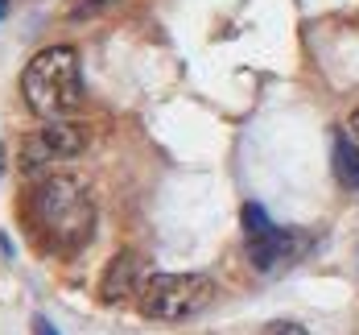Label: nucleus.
<instances>
[{
  "instance_id": "nucleus-3",
  "label": "nucleus",
  "mask_w": 359,
  "mask_h": 335,
  "mask_svg": "<svg viewBox=\"0 0 359 335\" xmlns=\"http://www.w3.org/2000/svg\"><path fill=\"white\" fill-rule=\"evenodd\" d=\"M211 298H215V282L207 273H153L144 277L137 294V310L157 323H182L203 315Z\"/></svg>"
},
{
  "instance_id": "nucleus-7",
  "label": "nucleus",
  "mask_w": 359,
  "mask_h": 335,
  "mask_svg": "<svg viewBox=\"0 0 359 335\" xmlns=\"http://www.w3.org/2000/svg\"><path fill=\"white\" fill-rule=\"evenodd\" d=\"M330 166H334V178L347 190H359V141L347 133H334L330 141Z\"/></svg>"
},
{
  "instance_id": "nucleus-9",
  "label": "nucleus",
  "mask_w": 359,
  "mask_h": 335,
  "mask_svg": "<svg viewBox=\"0 0 359 335\" xmlns=\"http://www.w3.org/2000/svg\"><path fill=\"white\" fill-rule=\"evenodd\" d=\"M260 335H310L302 323H293V319H273V323H264Z\"/></svg>"
},
{
  "instance_id": "nucleus-11",
  "label": "nucleus",
  "mask_w": 359,
  "mask_h": 335,
  "mask_svg": "<svg viewBox=\"0 0 359 335\" xmlns=\"http://www.w3.org/2000/svg\"><path fill=\"white\" fill-rule=\"evenodd\" d=\"M351 137L359 141V104H355V112H351Z\"/></svg>"
},
{
  "instance_id": "nucleus-5",
  "label": "nucleus",
  "mask_w": 359,
  "mask_h": 335,
  "mask_svg": "<svg viewBox=\"0 0 359 335\" xmlns=\"http://www.w3.org/2000/svg\"><path fill=\"white\" fill-rule=\"evenodd\" d=\"M87 149V133L71 124V120H46L37 133H29L21 141V170L25 174H37L54 162H71Z\"/></svg>"
},
{
  "instance_id": "nucleus-1",
  "label": "nucleus",
  "mask_w": 359,
  "mask_h": 335,
  "mask_svg": "<svg viewBox=\"0 0 359 335\" xmlns=\"http://www.w3.org/2000/svg\"><path fill=\"white\" fill-rule=\"evenodd\" d=\"M29 223L46 249L79 253L95 236V199L71 174H50L29 190Z\"/></svg>"
},
{
  "instance_id": "nucleus-4",
  "label": "nucleus",
  "mask_w": 359,
  "mask_h": 335,
  "mask_svg": "<svg viewBox=\"0 0 359 335\" xmlns=\"http://www.w3.org/2000/svg\"><path fill=\"white\" fill-rule=\"evenodd\" d=\"M240 220H244V236H248V261L260 273H273L277 265L297 257V249H306V236L289 232V228H277L260 203H244Z\"/></svg>"
},
{
  "instance_id": "nucleus-8",
  "label": "nucleus",
  "mask_w": 359,
  "mask_h": 335,
  "mask_svg": "<svg viewBox=\"0 0 359 335\" xmlns=\"http://www.w3.org/2000/svg\"><path fill=\"white\" fill-rule=\"evenodd\" d=\"M120 0H74L71 4V21H91V17H100V13H108V8H116Z\"/></svg>"
},
{
  "instance_id": "nucleus-6",
  "label": "nucleus",
  "mask_w": 359,
  "mask_h": 335,
  "mask_svg": "<svg viewBox=\"0 0 359 335\" xmlns=\"http://www.w3.org/2000/svg\"><path fill=\"white\" fill-rule=\"evenodd\" d=\"M141 257L137 253H116L100 277V298L104 302H124V298L141 294Z\"/></svg>"
},
{
  "instance_id": "nucleus-2",
  "label": "nucleus",
  "mask_w": 359,
  "mask_h": 335,
  "mask_svg": "<svg viewBox=\"0 0 359 335\" xmlns=\"http://www.w3.org/2000/svg\"><path fill=\"white\" fill-rule=\"evenodd\" d=\"M21 96L34 116L62 120L83 104V67L74 46H46L21 71Z\"/></svg>"
},
{
  "instance_id": "nucleus-10",
  "label": "nucleus",
  "mask_w": 359,
  "mask_h": 335,
  "mask_svg": "<svg viewBox=\"0 0 359 335\" xmlns=\"http://www.w3.org/2000/svg\"><path fill=\"white\" fill-rule=\"evenodd\" d=\"M34 335H58V331H54V323H50V319H41V315H37V319H34Z\"/></svg>"
},
{
  "instance_id": "nucleus-13",
  "label": "nucleus",
  "mask_w": 359,
  "mask_h": 335,
  "mask_svg": "<svg viewBox=\"0 0 359 335\" xmlns=\"http://www.w3.org/2000/svg\"><path fill=\"white\" fill-rule=\"evenodd\" d=\"M4 13H8V0H0V21H4Z\"/></svg>"
},
{
  "instance_id": "nucleus-12",
  "label": "nucleus",
  "mask_w": 359,
  "mask_h": 335,
  "mask_svg": "<svg viewBox=\"0 0 359 335\" xmlns=\"http://www.w3.org/2000/svg\"><path fill=\"white\" fill-rule=\"evenodd\" d=\"M4 166H8V153H4V141H0V178H4Z\"/></svg>"
}]
</instances>
